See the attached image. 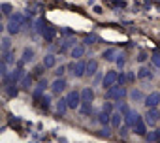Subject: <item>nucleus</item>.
I'll use <instances>...</instances> for the list:
<instances>
[{"instance_id":"nucleus-1","label":"nucleus","mask_w":160,"mask_h":143,"mask_svg":"<svg viewBox=\"0 0 160 143\" xmlns=\"http://www.w3.org/2000/svg\"><path fill=\"white\" fill-rule=\"evenodd\" d=\"M23 25H25V17H23L21 13H15V15L10 19V23H8V32H10V34H17V32H21Z\"/></svg>"},{"instance_id":"nucleus-2","label":"nucleus","mask_w":160,"mask_h":143,"mask_svg":"<svg viewBox=\"0 0 160 143\" xmlns=\"http://www.w3.org/2000/svg\"><path fill=\"white\" fill-rule=\"evenodd\" d=\"M124 96H126V89L122 85H115V87L106 91V98L108 100H122Z\"/></svg>"},{"instance_id":"nucleus-3","label":"nucleus","mask_w":160,"mask_h":143,"mask_svg":"<svg viewBox=\"0 0 160 143\" xmlns=\"http://www.w3.org/2000/svg\"><path fill=\"white\" fill-rule=\"evenodd\" d=\"M66 102H68V107L70 109H75L81 106V92H77V91H72L68 96H66Z\"/></svg>"},{"instance_id":"nucleus-4","label":"nucleus","mask_w":160,"mask_h":143,"mask_svg":"<svg viewBox=\"0 0 160 143\" xmlns=\"http://www.w3.org/2000/svg\"><path fill=\"white\" fill-rule=\"evenodd\" d=\"M70 70H72V74H73L75 77H83V76L87 74V64H85L83 60H79V62L70 64Z\"/></svg>"},{"instance_id":"nucleus-5","label":"nucleus","mask_w":160,"mask_h":143,"mask_svg":"<svg viewBox=\"0 0 160 143\" xmlns=\"http://www.w3.org/2000/svg\"><path fill=\"white\" fill-rule=\"evenodd\" d=\"M117 81H119L117 72H108V74L104 76V79H102V85H104V89H111V87H115Z\"/></svg>"},{"instance_id":"nucleus-6","label":"nucleus","mask_w":160,"mask_h":143,"mask_svg":"<svg viewBox=\"0 0 160 143\" xmlns=\"http://www.w3.org/2000/svg\"><path fill=\"white\" fill-rule=\"evenodd\" d=\"M143 104L149 107V109H154L158 104H160V92H152V94H149V96H145V100H143Z\"/></svg>"},{"instance_id":"nucleus-7","label":"nucleus","mask_w":160,"mask_h":143,"mask_svg":"<svg viewBox=\"0 0 160 143\" xmlns=\"http://www.w3.org/2000/svg\"><path fill=\"white\" fill-rule=\"evenodd\" d=\"M139 121H141V117H139L136 111H130V113L124 115V124H126V126H132V128H134Z\"/></svg>"},{"instance_id":"nucleus-8","label":"nucleus","mask_w":160,"mask_h":143,"mask_svg":"<svg viewBox=\"0 0 160 143\" xmlns=\"http://www.w3.org/2000/svg\"><path fill=\"white\" fill-rule=\"evenodd\" d=\"M92 100H94V91L92 89H83L81 91V104H92Z\"/></svg>"},{"instance_id":"nucleus-9","label":"nucleus","mask_w":160,"mask_h":143,"mask_svg":"<svg viewBox=\"0 0 160 143\" xmlns=\"http://www.w3.org/2000/svg\"><path fill=\"white\" fill-rule=\"evenodd\" d=\"M64 89H66V81H64L62 77H60V79H57V81L51 85V92H53V94H60Z\"/></svg>"},{"instance_id":"nucleus-10","label":"nucleus","mask_w":160,"mask_h":143,"mask_svg":"<svg viewBox=\"0 0 160 143\" xmlns=\"http://www.w3.org/2000/svg\"><path fill=\"white\" fill-rule=\"evenodd\" d=\"M158 119H160V113H158L156 109H149L147 115H145V122H147V124H154Z\"/></svg>"},{"instance_id":"nucleus-11","label":"nucleus","mask_w":160,"mask_h":143,"mask_svg":"<svg viewBox=\"0 0 160 143\" xmlns=\"http://www.w3.org/2000/svg\"><path fill=\"white\" fill-rule=\"evenodd\" d=\"M124 121V115L121 113V111H117V113H111V126H115V128H121V122Z\"/></svg>"},{"instance_id":"nucleus-12","label":"nucleus","mask_w":160,"mask_h":143,"mask_svg":"<svg viewBox=\"0 0 160 143\" xmlns=\"http://www.w3.org/2000/svg\"><path fill=\"white\" fill-rule=\"evenodd\" d=\"M138 77H139V79H152V72H151V68L141 66L139 72H138Z\"/></svg>"},{"instance_id":"nucleus-13","label":"nucleus","mask_w":160,"mask_h":143,"mask_svg":"<svg viewBox=\"0 0 160 143\" xmlns=\"http://www.w3.org/2000/svg\"><path fill=\"white\" fill-rule=\"evenodd\" d=\"M45 87H47V81H45V79H42V81H40V85L34 89V100H40V98H42V94H43Z\"/></svg>"},{"instance_id":"nucleus-14","label":"nucleus","mask_w":160,"mask_h":143,"mask_svg":"<svg viewBox=\"0 0 160 143\" xmlns=\"http://www.w3.org/2000/svg\"><path fill=\"white\" fill-rule=\"evenodd\" d=\"M98 122H100V124H106V126H108V124L111 122V113H109V111H104V109H102V113L98 115Z\"/></svg>"},{"instance_id":"nucleus-15","label":"nucleus","mask_w":160,"mask_h":143,"mask_svg":"<svg viewBox=\"0 0 160 143\" xmlns=\"http://www.w3.org/2000/svg\"><path fill=\"white\" fill-rule=\"evenodd\" d=\"M73 58H81L83 55H85V47L83 45H73V49H72V53H70Z\"/></svg>"},{"instance_id":"nucleus-16","label":"nucleus","mask_w":160,"mask_h":143,"mask_svg":"<svg viewBox=\"0 0 160 143\" xmlns=\"http://www.w3.org/2000/svg\"><path fill=\"white\" fill-rule=\"evenodd\" d=\"M55 34H57V30L53 28V27H45V30H43V38H45V42H53V38H55Z\"/></svg>"},{"instance_id":"nucleus-17","label":"nucleus","mask_w":160,"mask_h":143,"mask_svg":"<svg viewBox=\"0 0 160 143\" xmlns=\"http://www.w3.org/2000/svg\"><path fill=\"white\" fill-rule=\"evenodd\" d=\"M55 64H57L55 55H45V57H43V68H53Z\"/></svg>"},{"instance_id":"nucleus-18","label":"nucleus","mask_w":160,"mask_h":143,"mask_svg":"<svg viewBox=\"0 0 160 143\" xmlns=\"http://www.w3.org/2000/svg\"><path fill=\"white\" fill-rule=\"evenodd\" d=\"M134 132H136L138 136H147V126H145V122H143V121H139V122L134 126Z\"/></svg>"},{"instance_id":"nucleus-19","label":"nucleus","mask_w":160,"mask_h":143,"mask_svg":"<svg viewBox=\"0 0 160 143\" xmlns=\"http://www.w3.org/2000/svg\"><path fill=\"white\" fill-rule=\"evenodd\" d=\"M145 137H147V141H149V143H151V141H160V128H156V130L149 132Z\"/></svg>"},{"instance_id":"nucleus-20","label":"nucleus","mask_w":160,"mask_h":143,"mask_svg":"<svg viewBox=\"0 0 160 143\" xmlns=\"http://www.w3.org/2000/svg\"><path fill=\"white\" fill-rule=\"evenodd\" d=\"M96 70H98V62H96V60L87 62V76H94Z\"/></svg>"},{"instance_id":"nucleus-21","label":"nucleus","mask_w":160,"mask_h":143,"mask_svg":"<svg viewBox=\"0 0 160 143\" xmlns=\"http://www.w3.org/2000/svg\"><path fill=\"white\" fill-rule=\"evenodd\" d=\"M102 57L106 58V60H117L115 57H117V49H106L104 53H102Z\"/></svg>"},{"instance_id":"nucleus-22","label":"nucleus","mask_w":160,"mask_h":143,"mask_svg":"<svg viewBox=\"0 0 160 143\" xmlns=\"http://www.w3.org/2000/svg\"><path fill=\"white\" fill-rule=\"evenodd\" d=\"M66 109H68V102H66V98L58 100V102H57V111H58L60 115H64V113H66Z\"/></svg>"},{"instance_id":"nucleus-23","label":"nucleus","mask_w":160,"mask_h":143,"mask_svg":"<svg viewBox=\"0 0 160 143\" xmlns=\"http://www.w3.org/2000/svg\"><path fill=\"white\" fill-rule=\"evenodd\" d=\"M32 58H34V51H32V49H25V53H23V58H21V60H23V62H30Z\"/></svg>"},{"instance_id":"nucleus-24","label":"nucleus","mask_w":160,"mask_h":143,"mask_svg":"<svg viewBox=\"0 0 160 143\" xmlns=\"http://www.w3.org/2000/svg\"><path fill=\"white\" fill-rule=\"evenodd\" d=\"M130 98H132L134 102H141V100H145V96H143L139 91H132V92H130Z\"/></svg>"},{"instance_id":"nucleus-25","label":"nucleus","mask_w":160,"mask_h":143,"mask_svg":"<svg viewBox=\"0 0 160 143\" xmlns=\"http://www.w3.org/2000/svg\"><path fill=\"white\" fill-rule=\"evenodd\" d=\"M32 85V76H25L23 79H21V87H25V89H28Z\"/></svg>"},{"instance_id":"nucleus-26","label":"nucleus","mask_w":160,"mask_h":143,"mask_svg":"<svg viewBox=\"0 0 160 143\" xmlns=\"http://www.w3.org/2000/svg\"><path fill=\"white\" fill-rule=\"evenodd\" d=\"M151 60H152V64H154V66H158V68H160V51H154V53L151 55Z\"/></svg>"},{"instance_id":"nucleus-27","label":"nucleus","mask_w":160,"mask_h":143,"mask_svg":"<svg viewBox=\"0 0 160 143\" xmlns=\"http://www.w3.org/2000/svg\"><path fill=\"white\" fill-rule=\"evenodd\" d=\"M117 109H119V111H121L122 115H126V113H130V109H128V106H126L124 102L121 104V100H119V104H117Z\"/></svg>"},{"instance_id":"nucleus-28","label":"nucleus","mask_w":160,"mask_h":143,"mask_svg":"<svg viewBox=\"0 0 160 143\" xmlns=\"http://www.w3.org/2000/svg\"><path fill=\"white\" fill-rule=\"evenodd\" d=\"M10 47H12L10 38H4V40H2V51H4V53H8V51H10Z\"/></svg>"},{"instance_id":"nucleus-29","label":"nucleus","mask_w":160,"mask_h":143,"mask_svg":"<svg viewBox=\"0 0 160 143\" xmlns=\"http://www.w3.org/2000/svg\"><path fill=\"white\" fill-rule=\"evenodd\" d=\"M91 109H92V104H81V113L83 115H89Z\"/></svg>"},{"instance_id":"nucleus-30","label":"nucleus","mask_w":160,"mask_h":143,"mask_svg":"<svg viewBox=\"0 0 160 143\" xmlns=\"http://www.w3.org/2000/svg\"><path fill=\"white\" fill-rule=\"evenodd\" d=\"M12 60H13V55H12L10 51H8V53H4V60H2V62H6V64H10Z\"/></svg>"},{"instance_id":"nucleus-31","label":"nucleus","mask_w":160,"mask_h":143,"mask_svg":"<svg viewBox=\"0 0 160 143\" xmlns=\"http://www.w3.org/2000/svg\"><path fill=\"white\" fill-rule=\"evenodd\" d=\"M10 12H12V6L10 4H2V13L4 15H10Z\"/></svg>"},{"instance_id":"nucleus-32","label":"nucleus","mask_w":160,"mask_h":143,"mask_svg":"<svg viewBox=\"0 0 160 143\" xmlns=\"http://www.w3.org/2000/svg\"><path fill=\"white\" fill-rule=\"evenodd\" d=\"M96 40H98L96 36H87L85 38V43H96Z\"/></svg>"},{"instance_id":"nucleus-33","label":"nucleus","mask_w":160,"mask_h":143,"mask_svg":"<svg viewBox=\"0 0 160 143\" xmlns=\"http://www.w3.org/2000/svg\"><path fill=\"white\" fill-rule=\"evenodd\" d=\"M49 102H51V100H49L47 96H45V98H42V106H43V109H47V107H49Z\"/></svg>"},{"instance_id":"nucleus-34","label":"nucleus","mask_w":160,"mask_h":143,"mask_svg":"<svg viewBox=\"0 0 160 143\" xmlns=\"http://www.w3.org/2000/svg\"><path fill=\"white\" fill-rule=\"evenodd\" d=\"M98 134H100V136H106V137H108V136H109V134H111V132H109V128H108V126H106V128H102V130H100V132H98Z\"/></svg>"},{"instance_id":"nucleus-35","label":"nucleus","mask_w":160,"mask_h":143,"mask_svg":"<svg viewBox=\"0 0 160 143\" xmlns=\"http://www.w3.org/2000/svg\"><path fill=\"white\" fill-rule=\"evenodd\" d=\"M117 66H121V68L124 66V57H122V55H119V58H117Z\"/></svg>"},{"instance_id":"nucleus-36","label":"nucleus","mask_w":160,"mask_h":143,"mask_svg":"<svg viewBox=\"0 0 160 143\" xmlns=\"http://www.w3.org/2000/svg\"><path fill=\"white\" fill-rule=\"evenodd\" d=\"M102 109H104V111H109V113H111V109H113V106H111V104H109V102H106V104H104V107H102Z\"/></svg>"},{"instance_id":"nucleus-37","label":"nucleus","mask_w":160,"mask_h":143,"mask_svg":"<svg viewBox=\"0 0 160 143\" xmlns=\"http://www.w3.org/2000/svg\"><path fill=\"white\" fill-rule=\"evenodd\" d=\"M64 70H66V66H60V68H57L55 74H57V76H62V74H64Z\"/></svg>"},{"instance_id":"nucleus-38","label":"nucleus","mask_w":160,"mask_h":143,"mask_svg":"<svg viewBox=\"0 0 160 143\" xmlns=\"http://www.w3.org/2000/svg\"><path fill=\"white\" fill-rule=\"evenodd\" d=\"M145 58H147V55H145V53H139V57H138V60H139V62H143Z\"/></svg>"},{"instance_id":"nucleus-39","label":"nucleus","mask_w":160,"mask_h":143,"mask_svg":"<svg viewBox=\"0 0 160 143\" xmlns=\"http://www.w3.org/2000/svg\"><path fill=\"white\" fill-rule=\"evenodd\" d=\"M8 92H10V96H15V94H17V87H15V89H10Z\"/></svg>"},{"instance_id":"nucleus-40","label":"nucleus","mask_w":160,"mask_h":143,"mask_svg":"<svg viewBox=\"0 0 160 143\" xmlns=\"http://www.w3.org/2000/svg\"><path fill=\"white\" fill-rule=\"evenodd\" d=\"M158 143H160V141H158Z\"/></svg>"}]
</instances>
